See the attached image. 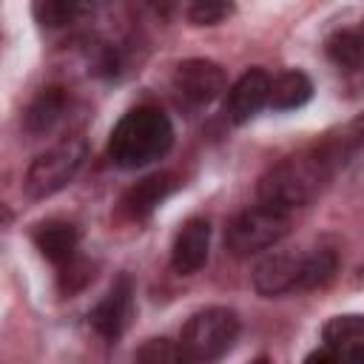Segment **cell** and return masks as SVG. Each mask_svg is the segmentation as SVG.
Returning <instances> with one entry per match:
<instances>
[{
  "instance_id": "6da1fadb",
  "label": "cell",
  "mask_w": 364,
  "mask_h": 364,
  "mask_svg": "<svg viewBox=\"0 0 364 364\" xmlns=\"http://www.w3.org/2000/svg\"><path fill=\"white\" fill-rule=\"evenodd\" d=\"M336 168L313 148H304V151H296L284 159H279L276 165H270L259 185H256V193H259V202L264 205H273L279 210H299V208H307L310 202H316L324 188L330 185Z\"/></svg>"
},
{
  "instance_id": "7a4b0ae2",
  "label": "cell",
  "mask_w": 364,
  "mask_h": 364,
  "mask_svg": "<svg viewBox=\"0 0 364 364\" xmlns=\"http://www.w3.org/2000/svg\"><path fill=\"white\" fill-rule=\"evenodd\" d=\"M173 145V125L171 119L151 105L131 108L114 125L108 136V156L114 165L134 171L162 159Z\"/></svg>"
},
{
  "instance_id": "3957f363",
  "label": "cell",
  "mask_w": 364,
  "mask_h": 364,
  "mask_svg": "<svg viewBox=\"0 0 364 364\" xmlns=\"http://www.w3.org/2000/svg\"><path fill=\"white\" fill-rule=\"evenodd\" d=\"M236 336H239L236 310L205 307L185 321L179 333V347L188 361H216L236 344Z\"/></svg>"
},
{
  "instance_id": "277c9868",
  "label": "cell",
  "mask_w": 364,
  "mask_h": 364,
  "mask_svg": "<svg viewBox=\"0 0 364 364\" xmlns=\"http://www.w3.org/2000/svg\"><path fill=\"white\" fill-rule=\"evenodd\" d=\"M290 230V213L273 205H253L236 213L225 228V247L233 256H253L279 245Z\"/></svg>"
},
{
  "instance_id": "5b68a950",
  "label": "cell",
  "mask_w": 364,
  "mask_h": 364,
  "mask_svg": "<svg viewBox=\"0 0 364 364\" xmlns=\"http://www.w3.org/2000/svg\"><path fill=\"white\" fill-rule=\"evenodd\" d=\"M85 159V139L82 136H68L63 142H57L54 148H48L46 154H40L26 176H23V193L28 199H48L57 191H63L80 171Z\"/></svg>"
},
{
  "instance_id": "8992f818",
  "label": "cell",
  "mask_w": 364,
  "mask_h": 364,
  "mask_svg": "<svg viewBox=\"0 0 364 364\" xmlns=\"http://www.w3.org/2000/svg\"><path fill=\"white\" fill-rule=\"evenodd\" d=\"M304 270H307V253L301 250H279L264 256L253 270V290L264 299L304 290Z\"/></svg>"
},
{
  "instance_id": "52a82bcc",
  "label": "cell",
  "mask_w": 364,
  "mask_h": 364,
  "mask_svg": "<svg viewBox=\"0 0 364 364\" xmlns=\"http://www.w3.org/2000/svg\"><path fill=\"white\" fill-rule=\"evenodd\" d=\"M228 85V77L219 63L205 60V57H191L182 60L173 68V91L188 102V105H208L213 102Z\"/></svg>"
},
{
  "instance_id": "ba28073f",
  "label": "cell",
  "mask_w": 364,
  "mask_h": 364,
  "mask_svg": "<svg viewBox=\"0 0 364 364\" xmlns=\"http://www.w3.org/2000/svg\"><path fill=\"white\" fill-rule=\"evenodd\" d=\"M131 313H134V287L128 276H119L114 287L105 293V299L97 301V307L88 313V324L100 338L117 341L125 333Z\"/></svg>"
},
{
  "instance_id": "9c48e42d",
  "label": "cell",
  "mask_w": 364,
  "mask_h": 364,
  "mask_svg": "<svg viewBox=\"0 0 364 364\" xmlns=\"http://www.w3.org/2000/svg\"><path fill=\"white\" fill-rule=\"evenodd\" d=\"M267 100H270V77L262 68H250L230 85L225 100V114L230 122L242 125L253 114H259L267 105Z\"/></svg>"
},
{
  "instance_id": "30bf717a",
  "label": "cell",
  "mask_w": 364,
  "mask_h": 364,
  "mask_svg": "<svg viewBox=\"0 0 364 364\" xmlns=\"http://www.w3.org/2000/svg\"><path fill=\"white\" fill-rule=\"evenodd\" d=\"M208 250H210V225H208V219L193 216L179 228V233L173 239L171 264L179 276H191L205 267Z\"/></svg>"
},
{
  "instance_id": "8fae6325",
  "label": "cell",
  "mask_w": 364,
  "mask_h": 364,
  "mask_svg": "<svg viewBox=\"0 0 364 364\" xmlns=\"http://www.w3.org/2000/svg\"><path fill=\"white\" fill-rule=\"evenodd\" d=\"M176 188L179 182L173 173H151L139 179L134 188H128V193L122 196V213L131 219H148Z\"/></svg>"
},
{
  "instance_id": "7c38bea8",
  "label": "cell",
  "mask_w": 364,
  "mask_h": 364,
  "mask_svg": "<svg viewBox=\"0 0 364 364\" xmlns=\"http://www.w3.org/2000/svg\"><path fill=\"white\" fill-rule=\"evenodd\" d=\"M321 341L336 361H364V316H333L321 327Z\"/></svg>"
},
{
  "instance_id": "4fadbf2b",
  "label": "cell",
  "mask_w": 364,
  "mask_h": 364,
  "mask_svg": "<svg viewBox=\"0 0 364 364\" xmlns=\"http://www.w3.org/2000/svg\"><path fill=\"white\" fill-rule=\"evenodd\" d=\"M65 111H68V94H65L63 88H57V85L43 88V91L28 102V108H26V114H23V128H26V134L34 136V139H37V136H46V134H51V131L63 122Z\"/></svg>"
},
{
  "instance_id": "5bb4252c",
  "label": "cell",
  "mask_w": 364,
  "mask_h": 364,
  "mask_svg": "<svg viewBox=\"0 0 364 364\" xmlns=\"http://www.w3.org/2000/svg\"><path fill=\"white\" fill-rule=\"evenodd\" d=\"M316 151L338 171L344 168L355 154L364 151V111L355 114L353 119H347L344 125H338L336 131L324 134L318 142H316Z\"/></svg>"
},
{
  "instance_id": "9a60e30c",
  "label": "cell",
  "mask_w": 364,
  "mask_h": 364,
  "mask_svg": "<svg viewBox=\"0 0 364 364\" xmlns=\"http://www.w3.org/2000/svg\"><path fill=\"white\" fill-rule=\"evenodd\" d=\"M37 250L54 262L57 267H63L65 262H71L77 256V242H80V233L71 222H60V219H48V222H40L31 233Z\"/></svg>"
},
{
  "instance_id": "2e32d148",
  "label": "cell",
  "mask_w": 364,
  "mask_h": 364,
  "mask_svg": "<svg viewBox=\"0 0 364 364\" xmlns=\"http://www.w3.org/2000/svg\"><path fill=\"white\" fill-rule=\"evenodd\" d=\"M313 97V82L304 71H282L270 80V100L267 105L276 111H293L301 108Z\"/></svg>"
},
{
  "instance_id": "e0dca14e",
  "label": "cell",
  "mask_w": 364,
  "mask_h": 364,
  "mask_svg": "<svg viewBox=\"0 0 364 364\" xmlns=\"http://www.w3.org/2000/svg\"><path fill=\"white\" fill-rule=\"evenodd\" d=\"M327 57L338 65V68H347V71H364V34L358 31H336L330 40H327Z\"/></svg>"
},
{
  "instance_id": "ac0fdd59",
  "label": "cell",
  "mask_w": 364,
  "mask_h": 364,
  "mask_svg": "<svg viewBox=\"0 0 364 364\" xmlns=\"http://www.w3.org/2000/svg\"><path fill=\"white\" fill-rule=\"evenodd\" d=\"M82 0H31V14L43 28H63L77 20Z\"/></svg>"
},
{
  "instance_id": "d6986e66",
  "label": "cell",
  "mask_w": 364,
  "mask_h": 364,
  "mask_svg": "<svg viewBox=\"0 0 364 364\" xmlns=\"http://www.w3.org/2000/svg\"><path fill=\"white\" fill-rule=\"evenodd\" d=\"M338 267V256L330 247H316L313 253H307V270H304V290H316L321 284H327L333 279Z\"/></svg>"
},
{
  "instance_id": "ffe728a7",
  "label": "cell",
  "mask_w": 364,
  "mask_h": 364,
  "mask_svg": "<svg viewBox=\"0 0 364 364\" xmlns=\"http://www.w3.org/2000/svg\"><path fill=\"white\" fill-rule=\"evenodd\" d=\"M236 9L233 0H191L188 3V20L193 26H216L225 17H230Z\"/></svg>"
},
{
  "instance_id": "44dd1931",
  "label": "cell",
  "mask_w": 364,
  "mask_h": 364,
  "mask_svg": "<svg viewBox=\"0 0 364 364\" xmlns=\"http://www.w3.org/2000/svg\"><path fill=\"white\" fill-rule=\"evenodd\" d=\"M136 358L139 361H148V364H159V361H188L182 347L168 341V338H151L145 347L136 350Z\"/></svg>"
},
{
  "instance_id": "7402d4cb",
  "label": "cell",
  "mask_w": 364,
  "mask_h": 364,
  "mask_svg": "<svg viewBox=\"0 0 364 364\" xmlns=\"http://www.w3.org/2000/svg\"><path fill=\"white\" fill-rule=\"evenodd\" d=\"M60 270H63V273H60V287H63V293H77L80 287H85V284L94 279L91 264L82 262V259H77V256H74L71 262H65Z\"/></svg>"
},
{
  "instance_id": "603a6c76",
  "label": "cell",
  "mask_w": 364,
  "mask_h": 364,
  "mask_svg": "<svg viewBox=\"0 0 364 364\" xmlns=\"http://www.w3.org/2000/svg\"><path fill=\"white\" fill-rule=\"evenodd\" d=\"M148 3V9L159 17V20H171L176 11H179V6H182V0H145Z\"/></svg>"
}]
</instances>
